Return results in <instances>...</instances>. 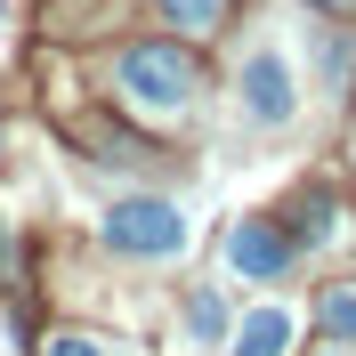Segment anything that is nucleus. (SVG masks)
<instances>
[{
  "label": "nucleus",
  "mask_w": 356,
  "mask_h": 356,
  "mask_svg": "<svg viewBox=\"0 0 356 356\" xmlns=\"http://www.w3.org/2000/svg\"><path fill=\"white\" fill-rule=\"evenodd\" d=\"M324 8H348V0H324Z\"/></svg>",
  "instance_id": "nucleus-11"
},
{
  "label": "nucleus",
  "mask_w": 356,
  "mask_h": 356,
  "mask_svg": "<svg viewBox=\"0 0 356 356\" xmlns=\"http://www.w3.org/2000/svg\"><path fill=\"white\" fill-rule=\"evenodd\" d=\"M291 324H300V316L275 308V300H267V308H251L243 324H235V356H284V348H291Z\"/></svg>",
  "instance_id": "nucleus-5"
},
{
  "label": "nucleus",
  "mask_w": 356,
  "mask_h": 356,
  "mask_svg": "<svg viewBox=\"0 0 356 356\" xmlns=\"http://www.w3.org/2000/svg\"><path fill=\"white\" fill-rule=\"evenodd\" d=\"M316 356H340V348H316Z\"/></svg>",
  "instance_id": "nucleus-12"
},
{
  "label": "nucleus",
  "mask_w": 356,
  "mask_h": 356,
  "mask_svg": "<svg viewBox=\"0 0 356 356\" xmlns=\"http://www.w3.org/2000/svg\"><path fill=\"white\" fill-rule=\"evenodd\" d=\"M219 251H227V267H235L243 284H284V267H291V235L267 227V219H235Z\"/></svg>",
  "instance_id": "nucleus-4"
},
{
  "label": "nucleus",
  "mask_w": 356,
  "mask_h": 356,
  "mask_svg": "<svg viewBox=\"0 0 356 356\" xmlns=\"http://www.w3.org/2000/svg\"><path fill=\"white\" fill-rule=\"evenodd\" d=\"M235 122L243 130H291L300 122V65L275 33H259L235 57Z\"/></svg>",
  "instance_id": "nucleus-2"
},
{
  "label": "nucleus",
  "mask_w": 356,
  "mask_h": 356,
  "mask_svg": "<svg viewBox=\"0 0 356 356\" xmlns=\"http://www.w3.org/2000/svg\"><path fill=\"white\" fill-rule=\"evenodd\" d=\"M291 219H300V227H291L300 243H332V235H340V202L316 186V195H300V202H291Z\"/></svg>",
  "instance_id": "nucleus-6"
},
{
  "label": "nucleus",
  "mask_w": 356,
  "mask_h": 356,
  "mask_svg": "<svg viewBox=\"0 0 356 356\" xmlns=\"http://www.w3.org/2000/svg\"><path fill=\"white\" fill-rule=\"evenodd\" d=\"M186 332H195V340H219V332H227L219 291H195V300H186Z\"/></svg>",
  "instance_id": "nucleus-8"
},
{
  "label": "nucleus",
  "mask_w": 356,
  "mask_h": 356,
  "mask_svg": "<svg viewBox=\"0 0 356 356\" xmlns=\"http://www.w3.org/2000/svg\"><path fill=\"white\" fill-rule=\"evenodd\" d=\"M49 356H130V348H122V340H97V332H57Z\"/></svg>",
  "instance_id": "nucleus-9"
},
{
  "label": "nucleus",
  "mask_w": 356,
  "mask_h": 356,
  "mask_svg": "<svg viewBox=\"0 0 356 356\" xmlns=\"http://www.w3.org/2000/svg\"><path fill=\"white\" fill-rule=\"evenodd\" d=\"M162 17L186 24V33H211V24H219V0H162Z\"/></svg>",
  "instance_id": "nucleus-10"
},
{
  "label": "nucleus",
  "mask_w": 356,
  "mask_h": 356,
  "mask_svg": "<svg viewBox=\"0 0 356 356\" xmlns=\"http://www.w3.org/2000/svg\"><path fill=\"white\" fill-rule=\"evenodd\" d=\"M113 89L130 113H154V122H186L202 97V73L178 41H146V49H122L113 57Z\"/></svg>",
  "instance_id": "nucleus-1"
},
{
  "label": "nucleus",
  "mask_w": 356,
  "mask_h": 356,
  "mask_svg": "<svg viewBox=\"0 0 356 356\" xmlns=\"http://www.w3.org/2000/svg\"><path fill=\"white\" fill-rule=\"evenodd\" d=\"M97 235H106V251H122V259H178L195 227H186V211L162 202V195H122Z\"/></svg>",
  "instance_id": "nucleus-3"
},
{
  "label": "nucleus",
  "mask_w": 356,
  "mask_h": 356,
  "mask_svg": "<svg viewBox=\"0 0 356 356\" xmlns=\"http://www.w3.org/2000/svg\"><path fill=\"white\" fill-rule=\"evenodd\" d=\"M316 316H324V332H332V340H356V284H332Z\"/></svg>",
  "instance_id": "nucleus-7"
}]
</instances>
